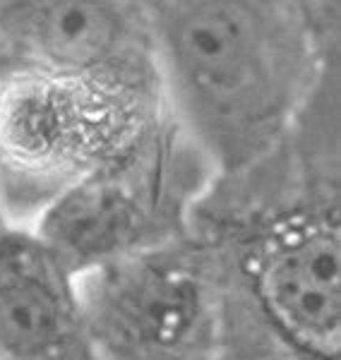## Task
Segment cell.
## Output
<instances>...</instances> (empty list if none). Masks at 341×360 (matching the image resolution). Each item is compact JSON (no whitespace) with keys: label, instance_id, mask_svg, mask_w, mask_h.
<instances>
[{"label":"cell","instance_id":"obj_1","mask_svg":"<svg viewBox=\"0 0 341 360\" xmlns=\"http://www.w3.org/2000/svg\"><path fill=\"white\" fill-rule=\"evenodd\" d=\"M190 233L298 360H341L339 63L274 152L214 178Z\"/></svg>","mask_w":341,"mask_h":360},{"label":"cell","instance_id":"obj_2","mask_svg":"<svg viewBox=\"0 0 341 360\" xmlns=\"http://www.w3.org/2000/svg\"><path fill=\"white\" fill-rule=\"evenodd\" d=\"M166 106L217 176L291 135L339 63V3L149 0Z\"/></svg>","mask_w":341,"mask_h":360},{"label":"cell","instance_id":"obj_3","mask_svg":"<svg viewBox=\"0 0 341 360\" xmlns=\"http://www.w3.org/2000/svg\"><path fill=\"white\" fill-rule=\"evenodd\" d=\"M169 113L157 63L58 70L0 58V207L29 229L60 195L128 156Z\"/></svg>","mask_w":341,"mask_h":360},{"label":"cell","instance_id":"obj_4","mask_svg":"<svg viewBox=\"0 0 341 360\" xmlns=\"http://www.w3.org/2000/svg\"><path fill=\"white\" fill-rule=\"evenodd\" d=\"M214 178L210 159L169 111L128 156L60 195L29 229L79 276L190 236Z\"/></svg>","mask_w":341,"mask_h":360},{"label":"cell","instance_id":"obj_5","mask_svg":"<svg viewBox=\"0 0 341 360\" xmlns=\"http://www.w3.org/2000/svg\"><path fill=\"white\" fill-rule=\"evenodd\" d=\"M75 278L101 360H210L221 344L229 276L193 233Z\"/></svg>","mask_w":341,"mask_h":360},{"label":"cell","instance_id":"obj_6","mask_svg":"<svg viewBox=\"0 0 341 360\" xmlns=\"http://www.w3.org/2000/svg\"><path fill=\"white\" fill-rule=\"evenodd\" d=\"M0 58L58 70L157 63L147 5L130 0H3Z\"/></svg>","mask_w":341,"mask_h":360},{"label":"cell","instance_id":"obj_7","mask_svg":"<svg viewBox=\"0 0 341 360\" xmlns=\"http://www.w3.org/2000/svg\"><path fill=\"white\" fill-rule=\"evenodd\" d=\"M0 360H101L77 278L22 226L0 231Z\"/></svg>","mask_w":341,"mask_h":360},{"label":"cell","instance_id":"obj_8","mask_svg":"<svg viewBox=\"0 0 341 360\" xmlns=\"http://www.w3.org/2000/svg\"><path fill=\"white\" fill-rule=\"evenodd\" d=\"M210 360H298L271 334L250 300L229 281L224 334Z\"/></svg>","mask_w":341,"mask_h":360},{"label":"cell","instance_id":"obj_9","mask_svg":"<svg viewBox=\"0 0 341 360\" xmlns=\"http://www.w3.org/2000/svg\"><path fill=\"white\" fill-rule=\"evenodd\" d=\"M8 219H5V212H3V207H0V231H3V229H8Z\"/></svg>","mask_w":341,"mask_h":360}]
</instances>
